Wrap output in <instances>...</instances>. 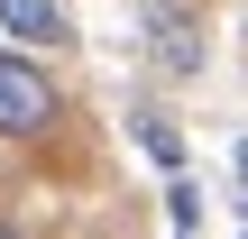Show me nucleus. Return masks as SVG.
Wrapping results in <instances>:
<instances>
[{
    "label": "nucleus",
    "mask_w": 248,
    "mask_h": 239,
    "mask_svg": "<svg viewBox=\"0 0 248 239\" xmlns=\"http://www.w3.org/2000/svg\"><path fill=\"white\" fill-rule=\"evenodd\" d=\"M55 129H64V83H55L37 55L0 46V138H9V147H37V138H55Z\"/></svg>",
    "instance_id": "obj_1"
},
{
    "label": "nucleus",
    "mask_w": 248,
    "mask_h": 239,
    "mask_svg": "<svg viewBox=\"0 0 248 239\" xmlns=\"http://www.w3.org/2000/svg\"><path fill=\"white\" fill-rule=\"evenodd\" d=\"M147 46H156V64H166V74H202V18H184L175 0H156Z\"/></svg>",
    "instance_id": "obj_2"
},
{
    "label": "nucleus",
    "mask_w": 248,
    "mask_h": 239,
    "mask_svg": "<svg viewBox=\"0 0 248 239\" xmlns=\"http://www.w3.org/2000/svg\"><path fill=\"white\" fill-rule=\"evenodd\" d=\"M0 28L18 37V46H74V18H64V0H0Z\"/></svg>",
    "instance_id": "obj_3"
},
{
    "label": "nucleus",
    "mask_w": 248,
    "mask_h": 239,
    "mask_svg": "<svg viewBox=\"0 0 248 239\" xmlns=\"http://www.w3.org/2000/svg\"><path fill=\"white\" fill-rule=\"evenodd\" d=\"M138 138H147V157H156V166H175V157H184V147H175V129H166V120H138Z\"/></svg>",
    "instance_id": "obj_4"
},
{
    "label": "nucleus",
    "mask_w": 248,
    "mask_h": 239,
    "mask_svg": "<svg viewBox=\"0 0 248 239\" xmlns=\"http://www.w3.org/2000/svg\"><path fill=\"white\" fill-rule=\"evenodd\" d=\"M166 203H175V239H193V221H202V193H193V184H175Z\"/></svg>",
    "instance_id": "obj_5"
},
{
    "label": "nucleus",
    "mask_w": 248,
    "mask_h": 239,
    "mask_svg": "<svg viewBox=\"0 0 248 239\" xmlns=\"http://www.w3.org/2000/svg\"><path fill=\"white\" fill-rule=\"evenodd\" d=\"M0 239H28V230H18V221H0Z\"/></svg>",
    "instance_id": "obj_6"
},
{
    "label": "nucleus",
    "mask_w": 248,
    "mask_h": 239,
    "mask_svg": "<svg viewBox=\"0 0 248 239\" xmlns=\"http://www.w3.org/2000/svg\"><path fill=\"white\" fill-rule=\"evenodd\" d=\"M239 175H248V138H239Z\"/></svg>",
    "instance_id": "obj_7"
}]
</instances>
